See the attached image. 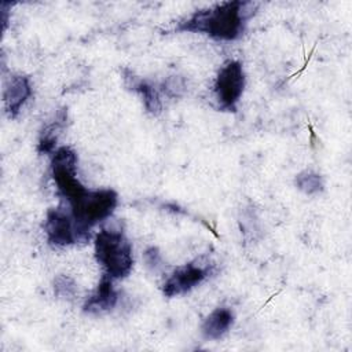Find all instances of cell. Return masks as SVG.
I'll list each match as a JSON object with an SVG mask.
<instances>
[{
	"instance_id": "obj_9",
	"label": "cell",
	"mask_w": 352,
	"mask_h": 352,
	"mask_svg": "<svg viewBox=\"0 0 352 352\" xmlns=\"http://www.w3.org/2000/svg\"><path fill=\"white\" fill-rule=\"evenodd\" d=\"M122 80L124 85L138 94L143 102V106L147 113L151 116H160L162 111V99H161V91L160 87L154 82L136 76L131 69L124 67L122 69Z\"/></svg>"
},
{
	"instance_id": "obj_11",
	"label": "cell",
	"mask_w": 352,
	"mask_h": 352,
	"mask_svg": "<svg viewBox=\"0 0 352 352\" xmlns=\"http://www.w3.org/2000/svg\"><path fill=\"white\" fill-rule=\"evenodd\" d=\"M234 324V314L227 307L213 309L202 322L201 333L205 340H220Z\"/></svg>"
},
{
	"instance_id": "obj_4",
	"label": "cell",
	"mask_w": 352,
	"mask_h": 352,
	"mask_svg": "<svg viewBox=\"0 0 352 352\" xmlns=\"http://www.w3.org/2000/svg\"><path fill=\"white\" fill-rule=\"evenodd\" d=\"M246 77L242 63L235 59L224 62L214 78L213 92L221 111L235 113L243 95Z\"/></svg>"
},
{
	"instance_id": "obj_8",
	"label": "cell",
	"mask_w": 352,
	"mask_h": 352,
	"mask_svg": "<svg viewBox=\"0 0 352 352\" xmlns=\"http://www.w3.org/2000/svg\"><path fill=\"white\" fill-rule=\"evenodd\" d=\"M32 82L30 78L21 73H12L4 81L3 102L4 109L10 118H16L21 113L23 104L32 96Z\"/></svg>"
},
{
	"instance_id": "obj_2",
	"label": "cell",
	"mask_w": 352,
	"mask_h": 352,
	"mask_svg": "<svg viewBox=\"0 0 352 352\" xmlns=\"http://www.w3.org/2000/svg\"><path fill=\"white\" fill-rule=\"evenodd\" d=\"M73 216L80 242L89 239V230L106 220L118 205V194L111 188L85 190L81 195L67 202Z\"/></svg>"
},
{
	"instance_id": "obj_7",
	"label": "cell",
	"mask_w": 352,
	"mask_h": 352,
	"mask_svg": "<svg viewBox=\"0 0 352 352\" xmlns=\"http://www.w3.org/2000/svg\"><path fill=\"white\" fill-rule=\"evenodd\" d=\"M44 231L47 241L52 246L62 248L80 242L73 216L70 210L66 212L62 205L48 209L44 221Z\"/></svg>"
},
{
	"instance_id": "obj_12",
	"label": "cell",
	"mask_w": 352,
	"mask_h": 352,
	"mask_svg": "<svg viewBox=\"0 0 352 352\" xmlns=\"http://www.w3.org/2000/svg\"><path fill=\"white\" fill-rule=\"evenodd\" d=\"M66 121H67V110L63 107L58 110L55 118L41 129L38 135V142H37L38 154H52L55 151L58 138L62 133L66 125Z\"/></svg>"
},
{
	"instance_id": "obj_16",
	"label": "cell",
	"mask_w": 352,
	"mask_h": 352,
	"mask_svg": "<svg viewBox=\"0 0 352 352\" xmlns=\"http://www.w3.org/2000/svg\"><path fill=\"white\" fill-rule=\"evenodd\" d=\"M143 258H144L146 265L151 271H157L162 265V257H161V253H160L158 248H154V246L147 248L143 253Z\"/></svg>"
},
{
	"instance_id": "obj_13",
	"label": "cell",
	"mask_w": 352,
	"mask_h": 352,
	"mask_svg": "<svg viewBox=\"0 0 352 352\" xmlns=\"http://www.w3.org/2000/svg\"><path fill=\"white\" fill-rule=\"evenodd\" d=\"M296 187L307 195H316L324 190L323 177L312 170H302L296 175L294 179Z\"/></svg>"
},
{
	"instance_id": "obj_1",
	"label": "cell",
	"mask_w": 352,
	"mask_h": 352,
	"mask_svg": "<svg viewBox=\"0 0 352 352\" xmlns=\"http://www.w3.org/2000/svg\"><path fill=\"white\" fill-rule=\"evenodd\" d=\"M256 8L257 4L252 1H224L179 19L170 32L202 33L217 41H234L242 37Z\"/></svg>"
},
{
	"instance_id": "obj_6",
	"label": "cell",
	"mask_w": 352,
	"mask_h": 352,
	"mask_svg": "<svg viewBox=\"0 0 352 352\" xmlns=\"http://www.w3.org/2000/svg\"><path fill=\"white\" fill-rule=\"evenodd\" d=\"M213 272V264L197 258L187 264H183L173 270L162 285V293L165 297L182 296L201 285Z\"/></svg>"
},
{
	"instance_id": "obj_3",
	"label": "cell",
	"mask_w": 352,
	"mask_h": 352,
	"mask_svg": "<svg viewBox=\"0 0 352 352\" xmlns=\"http://www.w3.org/2000/svg\"><path fill=\"white\" fill-rule=\"evenodd\" d=\"M95 258L103 274L116 279L126 278L133 267L132 245L121 228H102L95 236Z\"/></svg>"
},
{
	"instance_id": "obj_14",
	"label": "cell",
	"mask_w": 352,
	"mask_h": 352,
	"mask_svg": "<svg viewBox=\"0 0 352 352\" xmlns=\"http://www.w3.org/2000/svg\"><path fill=\"white\" fill-rule=\"evenodd\" d=\"M160 91L169 99H179L187 92V81L182 76H169L160 85Z\"/></svg>"
},
{
	"instance_id": "obj_15",
	"label": "cell",
	"mask_w": 352,
	"mask_h": 352,
	"mask_svg": "<svg viewBox=\"0 0 352 352\" xmlns=\"http://www.w3.org/2000/svg\"><path fill=\"white\" fill-rule=\"evenodd\" d=\"M54 292L60 298L72 300V298H74V296L77 293V285L70 276L58 275L54 279Z\"/></svg>"
},
{
	"instance_id": "obj_5",
	"label": "cell",
	"mask_w": 352,
	"mask_h": 352,
	"mask_svg": "<svg viewBox=\"0 0 352 352\" xmlns=\"http://www.w3.org/2000/svg\"><path fill=\"white\" fill-rule=\"evenodd\" d=\"M51 172L58 192L66 202L87 190L77 177V154L73 148L63 146L51 154Z\"/></svg>"
},
{
	"instance_id": "obj_10",
	"label": "cell",
	"mask_w": 352,
	"mask_h": 352,
	"mask_svg": "<svg viewBox=\"0 0 352 352\" xmlns=\"http://www.w3.org/2000/svg\"><path fill=\"white\" fill-rule=\"evenodd\" d=\"M113 278L102 275L96 289L85 300L82 311L89 315H102L111 311L118 302V292L114 287Z\"/></svg>"
}]
</instances>
